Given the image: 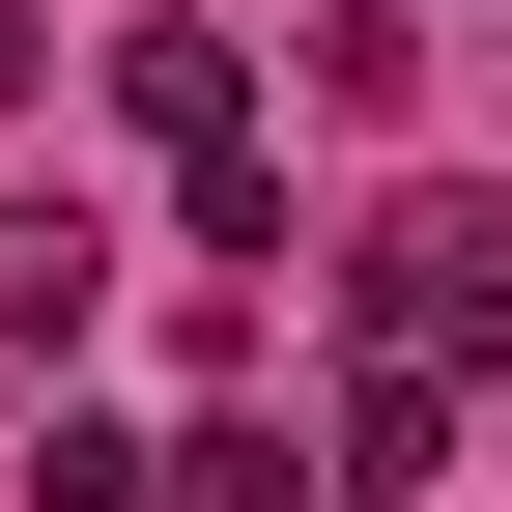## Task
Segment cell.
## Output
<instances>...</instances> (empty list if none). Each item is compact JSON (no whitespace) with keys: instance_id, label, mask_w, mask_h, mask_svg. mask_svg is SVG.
<instances>
[{"instance_id":"cell-4","label":"cell","mask_w":512,"mask_h":512,"mask_svg":"<svg viewBox=\"0 0 512 512\" xmlns=\"http://www.w3.org/2000/svg\"><path fill=\"white\" fill-rule=\"evenodd\" d=\"M86 313H114V228L86 200H0V342H86Z\"/></svg>"},{"instance_id":"cell-5","label":"cell","mask_w":512,"mask_h":512,"mask_svg":"<svg viewBox=\"0 0 512 512\" xmlns=\"http://www.w3.org/2000/svg\"><path fill=\"white\" fill-rule=\"evenodd\" d=\"M29 512H171V456H143V427H86V399H57V427H29Z\"/></svg>"},{"instance_id":"cell-2","label":"cell","mask_w":512,"mask_h":512,"mask_svg":"<svg viewBox=\"0 0 512 512\" xmlns=\"http://www.w3.org/2000/svg\"><path fill=\"white\" fill-rule=\"evenodd\" d=\"M313 456H342V512H399V484H456V399H427V342H370Z\"/></svg>"},{"instance_id":"cell-3","label":"cell","mask_w":512,"mask_h":512,"mask_svg":"<svg viewBox=\"0 0 512 512\" xmlns=\"http://www.w3.org/2000/svg\"><path fill=\"white\" fill-rule=\"evenodd\" d=\"M114 114H143L171 171H228V143H256V57H228V29H114Z\"/></svg>"},{"instance_id":"cell-1","label":"cell","mask_w":512,"mask_h":512,"mask_svg":"<svg viewBox=\"0 0 512 512\" xmlns=\"http://www.w3.org/2000/svg\"><path fill=\"white\" fill-rule=\"evenodd\" d=\"M342 285H370V342H427V370H456V342H512V200H370Z\"/></svg>"}]
</instances>
